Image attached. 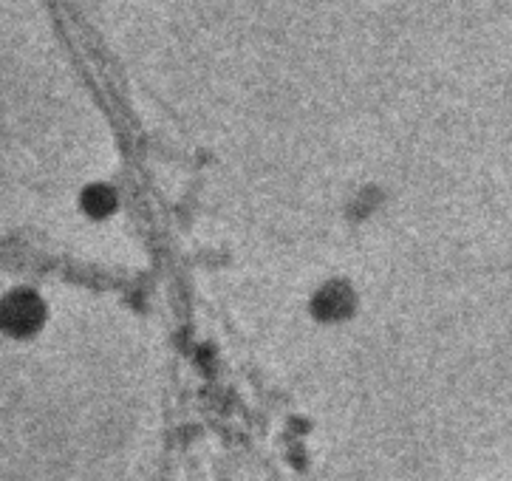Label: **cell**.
<instances>
[{
	"label": "cell",
	"instance_id": "1",
	"mask_svg": "<svg viewBox=\"0 0 512 481\" xmlns=\"http://www.w3.org/2000/svg\"><path fill=\"white\" fill-rule=\"evenodd\" d=\"M40 312H43V306H40V300L32 292H12L9 298L0 303V317L12 329L34 326L40 320Z\"/></svg>",
	"mask_w": 512,
	"mask_h": 481
},
{
	"label": "cell",
	"instance_id": "2",
	"mask_svg": "<svg viewBox=\"0 0 512 481\" xmlns=\"http://www.w3.org/2000/svg\"><path fill=\"white\" fill-rule=\"evenodd\" d=\"M80 210L91 221H105V218H111L119 210V196H116V190L111 184H88V187H83V193H80Z\"/></svg>",
	"mask_w": 512,
	"mask_h": 481
}]
</instances>
